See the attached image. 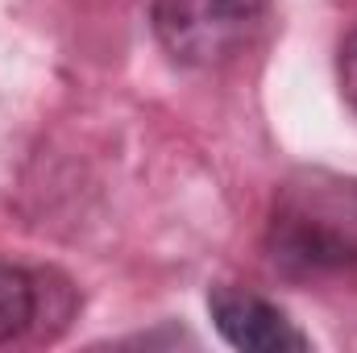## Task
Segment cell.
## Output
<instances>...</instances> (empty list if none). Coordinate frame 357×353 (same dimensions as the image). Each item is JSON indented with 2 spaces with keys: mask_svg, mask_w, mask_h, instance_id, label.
I'll return each instance as SVG.
<instances>
[{
  "mask_svg": "<svg viewBox=\"0 0 357 353\" xmlns=\"http://www.w3.org/2000/svg\"><path fill=\"white\" fill-rule=\"evenodd\" d=\"M266 258L291 283L357 278V175L303 167L274 191Z\"/></svg>",
  "mask_w": 357,
  "mask_h": 353,
  "instance_id": "cell-1",
  "label": "cell"
},
{
  "mask_svg": "<svg viewBox=\"0 0 357 353\" xmlns=\"http://www.w3.org/2000/svg\"><path fill=\"white\" fill-rule=\"evenodd\" d=\"M266 8L270 0H154L150 25L175 63L220 67L258 38Z\"/></svg>",
  "mask_w": 357,
  "mask_h": 353,
  "instance_id": "cell-2",
  "label": "cell"
},
{
  "mask_svg": "<svg viewBox=\"0 0 357 353\" xmlns=\"http://www.w3.org/2000/svg\"><path fill=\"white\" fill-rule=\"evenodd\" d=\"M75 316V287L50 266L0 258V345L63 329Z\"/></svg>",
  "mask_w": 357,
  "mask_h": 353,
  "instance_id": "cell-3",
  "label": "cell"
},
{
  "mask_svg": "<svg viewBox=\"0 0 357 353\" xmlns=\"http://www.w3.org/2000/svg\"><path fill=\"white\" fill-rule=\"evenodd\" d=\"M208 312L216 333L233 345V350L250 353H287V350H307L312 341L295 329V320H287L282 308H274L266 295L237 287V283H216L208 291Z\"/></svg>",
  "mask_w": 357,
  "mask_h": 353,
  "instance_id": "cell-4",
  "label": "cell"
},
{
  "mask_svg": "<svg viewBox=\"0 0 357 353\" xmlns=\"http://www.w3.org/2000/svg\"><path fill=\"white\" fill-rule=\"evenodd\" d=\"M337 80H341V96H345V104L357 112V29L341 42V54H337Z\"/></svg>",
  "mask_w": 357,
  "mask_h": 353,
  "instance_id": "cell-5",
  "label": "cell"
}]
</instances>
